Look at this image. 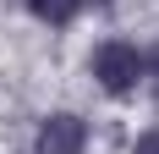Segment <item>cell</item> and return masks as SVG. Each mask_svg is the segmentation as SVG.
<instances>
[{
  "mask_svg": "<svg viewBox=\"0 0 159 154\" xmlns=\"http://www.w3.org/2000/svg\"><path fill=\"white\" fill-rule=\"evenodd\" d=\"M88 77L93 88L115 105H126L143 94V44L126 39V33H104L93 50H88Z\"/></svg>",
  "mask_w": 159,
  "mask_h": 154,
  "instance_id": "6da1fadb",
  "label": "cell"
},
{
  "mask_svg": "<svg viewBox=\"0 0 159 154\" xmlns=\"http://www.w3.org/2000/svg\"><path fill=\"white\" fill-rule=\"evenodd\" d=\"M93 149V121L82 110H44L33 121V154H88Z\"/></svg>",
  "mask_w": 159,
  "mask_h": 154,
  "instance_id": "7a4b0ae2",
  "label": "cell"
},
{
  "mask_svg": "<svg viewBox=\"0 0 159 154\" xmlns=\"http://www.w3.org/2000/svg\"><path fill=\"white\" fill-rule=\"evenodd\" d=\"M22 11L39 22V28H49V33H66V28H77L82 17V0H22Z\"/></svg>",
  "mask_w": 159,
  "mask_h": 154,
  "instance_id": "3957f363",
  "label": "cell"
},
{
  "mask_svg": "<svg viewBox=\"0 0 159 154\" xmlns=\"http://www.w3.org/2000/svg\"><path fill=\"white\" fill-rule=\"evenodd\" d=\"M143 94H154V99H159V39H148V44H143Z\"/></svg>",
  "mask_w": 159,
  "mask_h": 154,
  "instance_id": "277c9868",
  "label": "cell"
},
{
  "mask_svg": "<svg viewBox=\"0 0 159 154\" xmlns=\"http://www.w3.org/2000/svg\"><path fill=\"white\" fill-rule=\"evenodd\" d=\"M132 154H159V121H154V127H143V132L132 138Z\"/></svg>",
  "mask_w": 159,
  "mask_h": 154,
  "instance_id": "5b68a950",
  "label": "cell"
},
{
  "mask_svg": "<svg viewBox=\"0 0 159 154\" xmlns=\"http://www.w3.org/2000/svg\"><path fill=\"white\" fill-rule=\"evenodd\" d=\"M115 6H121V0H82V11H99V17H104V11H115Z\"/></svg>",
  "mask_w": 159,
  "mask_h": 154,
  "instance_id": "8992f818",
  "label": "cell"
}]
</instances>
